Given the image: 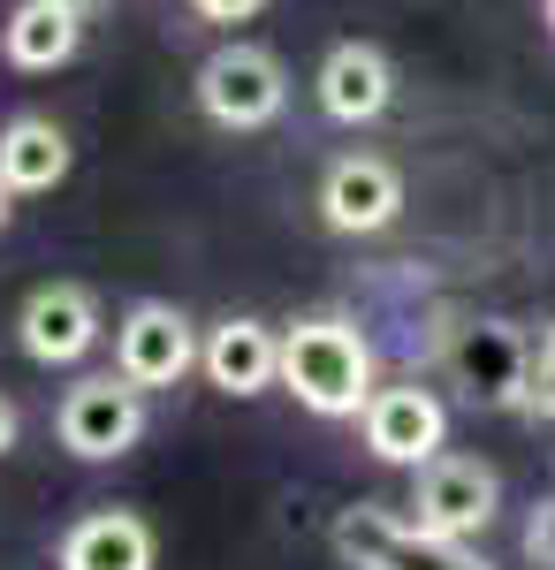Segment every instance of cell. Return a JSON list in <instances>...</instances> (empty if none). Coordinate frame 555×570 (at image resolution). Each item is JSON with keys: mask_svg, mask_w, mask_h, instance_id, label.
Returning <instances> with one entry per match:
<instances>
[{"mask_svg": "<svg viewBox=\"0 0 555 570\" xmlns=\"http://www.w3.org/2000/svg\"><path fill=\"white\" fill-rule=\"evenodd\" d=\"M8 220H16V190L0 183V236H8Z\"/></svg>", "mask_w": 555, "mask_h": 570, "instance_id": "20", "label": "cell"}, {"mask_svg": "<svg viewBox=\"0 0 555 570\" xmlns=\"http://www.w3.org/2000/svg\"><path fill=\"white\" fill-rule=\"evenodd\" d=\"M198 373H206L221 395L282 389V327H266V320H252V312L214 320V327H206V351H198Z\"/></svg>", "mask_w": 555, "mask_h": 570, "instance_id": "14", "label": "cell"}, {"mask_svg": "<svg viewBox=\"0 0 555 570\" xmlns=\"http://www.w3.org/2000/svg\"><path fill=\"white\" fill-rule=\"evenodd\" d=\"M525 411L533 419H555V320L541 327V343H533V395H525Z\"/></svg>", "mask_w": 555, "mask_h": 570, "instance_id": "16", "label": "cell"}, {"mask_svg": "<svg viewBox=\"0 0 555 570\" xmlns=\"http://www.w3.org/2000/svg\"><path fill=\"white\" fill-rule=\"evenodd\" d=\"M541 23H548V31H555V0H541Z\"/></svg>", "mask_w": 555, "mask_h": 570, "instance_id": "21", "label": "cell"}, {"mask_svg": "<svg viewBox=\"0 0 555 570\" xmlns=\"http://www.w3.org/2000/svg\"><path fill=\"white\" fill-rule=\"evenodd\" d=\"M282 389L312 419H366V403L381 389L373 335L350 312H298L282 327Z\"/></svg>", "mask_w": 555, "mask_h": 570, "instance_id": "1", "label": "cell"}, {"mask_svg": "<svg viewBox=\"0 0 555 570\" xmlns=\"http://www.w3.org/2000/svg\"><path fill=\"white\" fill-rule=\"evenodd\" d=\"M191 99H198V115L228 137H259L274 130L282 115H290V69H282V53L259 39H221L206 61H198V77H191Z\"/></svg>", "mask_w": 555, "mask_h": 570, "instance_id": "2", "label": "cell"}, {"mask_svg": "<svg viewBox=\"0 0 555 570\" xmlns=\"http://www.w3.org/2000/svg\"><path fill=\"white\" fill-rule=\"evenodd\" d=\"M403 518L434 540H479V532L503 518V480H495V464H479V456H457V449H441L434 464L411 472V502H403Z\"/></svg>", "mask_w": 555, "mask_h": 570, "instance_id": "4", "label": "cell"}, {"mask_svg": "<svg viewBox=\"0 0 555 570\" xmlns=\"http://www.w3.org/2000/svg\"><path fill=\"white\" fill-rule=\"evenodd\" d=\"M16 434H23V411H16V403H8V395H0V456H8V449H16Z\"/></svg>", "mask_w": 555, "mask_h": 570, "instance_id": "19", "label": "cell"}, {"mask_svg": "<svg viewBox=\"0 0 555 570\" xmlns=\"http://www.w3.org/2000/svg\"><path fill=\"white\" fill-rule=\"evenodd\" d=\"M53 570H160V532L145 510H85L53 540Z\"/></svg>", "mask_w": 555, "mask_h": 570, "instance_id": "13", "label": "cell"}, {"mask_svg": "<svg viewBox=\"0 0 555 570\" xmlns=\"http://www.w3.org/2000/svg\"><path fill=\"white\" fill-rule=\"evenodd\" d=\"M441 357H449V373H457V389L471 403L525 411V395H533V343H525L517 320H465V327H449Z\"/></svg>", "mask_w": 555, "mask_h": 570, "instance_id": "8", "label": "cell"}, {"mask_svg": "<svg viewBox=\"0 0 555 570\" xmlns=\"http://www.w3.org/2000/svg\"><path fill=\"white\" fill-rule=\"evenodd\" d=\"M328 540H335V556L350 570H495L479 548L434 540V532H419L403 510H388V502H350V510H335Z\"/></svg>", "mask_w": 555, "mask_h": 570, "instance_id": "3", "label": "cell"}, {"mask_svg": "<svg viewBox=\"0 0 555 570\" xmlns=\"http://www.w3.org/2000/svg\"><path fill=\"white\" fill-rule=\"evenodd\" d=\"M312 206H320V220L335 236H381V228L403 220V176L381 153H342V160H328Z\"/></svg>", "mask_w": 555, "mask_h": 570, "instance_id": "11", "label": "cell"}, {"mask_svg": "<svg viewBox=\"0 0 555 570\" xmlns=\"http://www.w3.org/2000/svg\"><path fill=\"white\" fill-rule=\"evenodd\" d=\"M312 99L335 130H373L388 107H396V61L373 39H335L312 69Z\"/></svg>", "mask_w": 555, "mask_h": 570, "instance_id": "10", "label": "cell"}, {"mask_svg": "<svg viewBox=\"0 0 555 570\" xmlns=\"http://www.w3.org/2000/svg\"><path fill=\"white\" fill-rule=\"evenodd\" d=\"M358 434H366L373 464L419 472V464H434L449 449V403L434 389H419V381H381L373 403H366V419H358Z\"/></svg>", "mask_w": 555, "mask_h": 570, "instance_id": "9", "label": "cell"}, {"mask_svg": "<svg viewBox=\"0 0 555 570\" xmlns=\"http://www.w3.org/2000/svg\"><path fill=\"white\" fill-rule=\"evenodd\" d=\"M91 31V0H16L0 16V61L16 77H53L85 53Z\"/></svg>", "mask_w": 555, "mask_h": 570, "instance_id": "12", "label": "cell"}, {"mask_svg": "<svg viewBox=\"0 0 555 570\" xmlns=\"http://www.w3.org/2000/svg\"><path fill=\"white\" fill-rule=\"evenodd\" d=\"M53 441L77 464H115L145 441V389H129L123 373H85L53 403Z\"/></svg>", "mask_w": 555, "mask_h": 570, "instance_id": "5", "label": "cell"}, {"mask_svg": "<svg viewBox=\"0 0 555 570\" xmlns=\"http://www.w3.org/2000/svg\"><path fill=\"white\" fill-rule=\"evenodd\" d=\"M274 0H191V16L198 23H221V31H236V23H252V16H266Z\"/></svg>", "mask_w": 555, "mask_h": 570, "instance_id": "18", "label": "cell"}, {"mask_svg": "<svg viewBox=\"0 0 555 570\" xmlns=\"http://www.w3.org/2000/svg\"><path fill=\"white\" fill-rule=\"evenodd\" d=\"M107 343V312L85 282H39L23 305H16V351L46 365V373H69Z\"/></svg>", "mask_w": 555, "mask_h": 570, "instance_id": "7", "label": "cell"}, {"mask_svg": "<svg viewBox=\"0 0 555 570\" xmlns=\"http://www.w3.org/2000/svg\"><path fill=\"white\" fill-rule=\"evenodd\" d=\"M198 351H206L198 320L183 305H168V297H137V305H123V320H115V373L145 395L191 381V373H198Z\"/></svg>", "mask_w": 555, "mask_h": 570, "instance_id": "6", "label": "cell"}, {"mask_svg": "<svg viewBox=\"0 0 555 570\" xmlns=\"http://www.w3.org/2000/svg\"><path fill=\"white\" fill-rule=\"evenodd\" d=\"M517 540H525V563H533V570H555V494H548V502H533V518H525Z\"/></svg>", "mask_w": 555, "mask_h": 570, "instance_id": "17", "label": "cell"}, {"mask_svg": "<svg viewBox=\"0 0 555 570\" xmlns=\"http://www.w3.org/2000/svg\"><path fill=\"white\" fill-rule=\"evenodd\" d=\"M69 168H77V145H69V130H61L53 115H8V122H0V183H8L16 198L61 190Z\"/></svg>", "mask_w": 555, "mask_h": 570, "instance_id": "15", "label": "cell"}]
</instances>
